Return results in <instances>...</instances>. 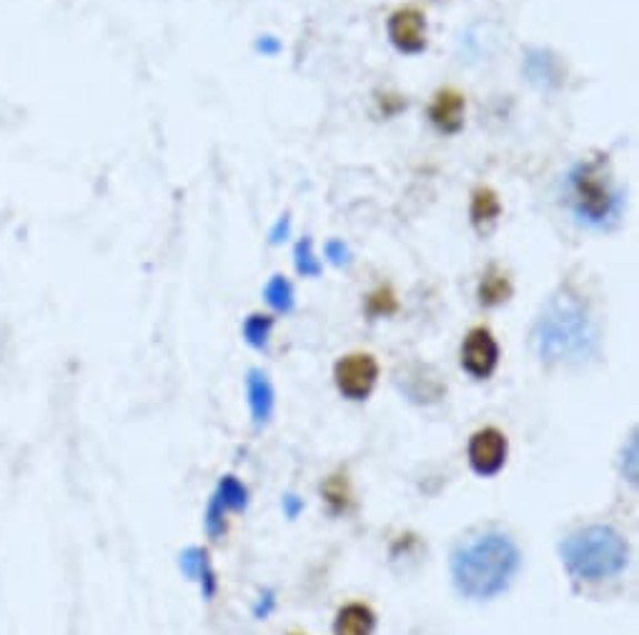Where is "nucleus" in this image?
<instances>
[{"mask_svg": "<svg viewBox=\"0 0 639 635\" xmlns=\"http://www.w3.org/2000/svg\"><path fill=\"white\" fill-rule=\"evenodd\" d=\"M522 565V553L505 533H485L451 553V581L471 601L505 593Z\"/></svg>", "mask_w": 639, "mask_h": 635, "instance_id": "f257e3e1", "label": "nucleus"}, {"mask_svg": "<svg viewBox=\"0 0 639 635\" xmlns=\"http://www.w3.org/2000/svg\"><path fill=\"white\" fill-rule=\"evenodd\" d=\"M565 568L579 581H607L629 563V543L612 525H587L567 535L559 545Z\"/></svg>", "mask_w": 639, "mask_h": 635, "instance_id": "f03ea898", "label": "nucleus"}, {"mask_svg": "<svg viewBox=\"0 0 639 635\" xmlns=\"http://www.w3.org/2000/svg\"><path fill=\"white\" fill-rule=\"evenodd\" d=\"M539 355L545 361H582L595 345V333L582 308L572 301H557L537 325Z\"/></svg>", "mask_w": 639, "mask_h": 635, "instance_id": "7ed1b4c3", "label": "nucleus"}, {"mask_svg": "<svg viewBox=\"0 0 639 635\" xmlns=\"http://www.w3.org/2000/svg\"><path fill=\"white\" fill-rule=\"evenodd\" d=\"M572 198L577 211L592 223H602L612 213L615 193L609 185L605 161H589L577 168L572 175Z\"/></svg>", "mask_w": 639, "mask_h": 635, "instance_id": "20e7f679", "label": "nucleus"}, {"mask_svg": "<svg viewBox=\"0 0 639 635\" xmlns=\"http://www.w3.org/2000/svg\"><path fill=\"white\" fill-rule=\"evenodd\" d=\"M333 383L349 401H367L379 383V361L367 351L341 355L333 365Z\"/></svg>", "mask_w": 639, "mask_h": 635, "instance_id": "39448f33", "label": "nucleus"}, {"mask_svg": "<svg viewBox=\"0 0 639 635\" xmlns=\"http://www.w3.org/2000/svg\"><path fill=\"white\" fill-rule=\"evenodd\" d=\"M387 36L399 53L417 56L429 46L427 11L419 3H405L389 13Z\"/></svg>", "mask_w": 639, "mask_h": 635, "instance_id": "423d86ee", "label": "nucleus"}, {"mask_svg": "<svg viewBox=\"0 0 639 635\" xmlns=\"http://www.w3.org/2000/svg\"><path fill=\"white\" fill-rule=\"evenodd\" d=\"M246 508H249V488H246L236 475H223V478L216 483V491L211 493L209 505H206L203 513V525L209 538L219 541L226 533V515L241 513Z\"/></svg>", "mask_w": 639, "mask_h": 635, "instance_id": "0eeeda50", "label": "nucleus"}, {"mask_svg": "<svg viewBox=\"0 0 639 635\" xmlns=\"http://www.w3.org/2000/svg\"><path fill=\"white\" fill-rule=\"evenodd\" d=\"M461 369H465L471 379L487 381L495 375L499 365V343L487 325H475L469 329L465 341H461Z\"/></svg>", "mask_w": 639, "mask_h": 635, "instance_id": "6e6552de", "label": "nucleus"}, {"mask_svg": "<svg viewBox=\"0 0 639 635\" xmlns=\"http://www.w3.org/2000/svg\"><path fill=\"white\" fill-rule=\"evenodd\" d=\"M469 465L481 478H491L507 465L509 443L507 435L497 429H481L469 441Z\"/></svg>", "mask_w": 639, "mask_h": 635, "instance_id": "1a4fd4ad", "label": "nucleus"}, {"mask_svg": "<svg viewBox=\"0 0 639 635\" xmlns=\"http://www.w3.org/2000/svg\"><path fill=\"white\" fill-rule=\"evenodd\" d=\"M427 118L431 128L441 135H457L465 128L467 95L457 85H441L427 103Z\"/></svg>", "mask_w": 639, "mask_h": 635, "instance_id": "9d476101", "label": "nucleus"}, {"mask_svg": "<svg viewBox=\"0 0 639 635\" xmlns=\"http://www.w3.org/2000/svg\"><path fill=\"white\" fill-rule=\"evenodd\" d=\"M501 213H505V203L495 188L487 183H479L471 188L469 193V223L479 235H487L495 231Z\"/></svg>", "mask_w": 639, "mask_h": 635, "instance_id": "9b49d317", "label": "nucleus"}, {"mask_svg": "<svg viewBox=\"0 0 639 635\" xmlns=\"http://www.w3.org/2000/svg\"><path fill=\"white\" fill-rule=\"evenodd\" d=\"M179 568L189 581H196L201 588L203 601H213L219 593V578H216L211 555L201 545H191V548L181 551Z\"/></svg>", "mask_w": 639, "mask_h": 635, "instance_id": "f8f14e48", "label": "nucleus"}, {"mask_svg": "<svg viewBox=\"0 0 639 635\" xmlns=\"http://www.w3.org/2000/svg\"><path fill=\"white\" fill-rule=\"evenodd\" d=\"M246 391H249L253 425L256 429H263V425L271 421L273 405H277V393H273L269 375L263 371H249V375H246Z\"/></svg>", "mask_w": 639, "mask_h": 635, "instance_id": "ddd939ff", "label": "nucleus"}, {"mask_svg": "<svg viewBox=\"0 0 639 635\" xmlns=\"http://www.w3.org/2000/svg\"><path fill=\"white\" fill-rule=\"evenodd\" d=\"M511 293H515V285H511L509 271H505V268L497 263H491L479 278V285H477L479 305L497 308L501 303H507Z\"/></svg>", "mask_w": 639, "mask_h": 635, "instance_id": "4468645a", "label": "nucleus"}, {"mask_svg": "<svg viewBox=\"0 0 639 635\" xmlns=\"http://www.w3.org/2000/svg\"><path fill=\"white\" fill-rule=\"evenodd\" d=\"M377 615L363 603H349L333 618V635H373Z\"/></svg>", "mask_w": 639, "mask_h": 635, "instance_id": "2eb2a0df", "label": "nucleus"}, {"mask_svg": "<svg viewBox=\"0 0 639 635\" xmlns=\"http://www.w3.org/2000/svg\"><path fill=\"white\" fill-rule=\"evenodd\" d=\"M271 329H273V318L253 313L246 318V323H243V339L249 341L253 349H267Z\"/></svg>", "mask_w": 639, "mask_h": 635, "instance_id": "dca6fc26", "label": "nucleus"}, {"mask_svg": "<svg viewBox=\"0 0 639 635\" xmlns=\"http://www.w3.org/2000/svg\"><path fill=\"white\" fill-rule=\"evenodd\" d=\"M397 308H399L397 295L389 285H379L377 291L369 293V298H367V313L373 318L397 313Z\"/></svg>", "mask_w": 639, "mask_h": 635, "instance_id": "f3484780", "label": "nucleus"}, {"mask_svg": "<svg viewBox=\"0 0 639 635\" xmlns=\"http://www.w3.org/2000/svg\"><path fill=\"white\" fill-rule=\"evenodd\" d=\"M267 301L277 308V311H291L293 308V291H291V283L287 278L281 275H273L271 283L267 285Z\"/></svg>", "mask_w": 639, "mask_h": 635, "instance_id": "a211bd4d", "label": "nucleus"}, {"mask_svg": "<svg viewBox=\"0 0 639 635\" xmlns=\"http://www.w3.org/2000/svg\"><path fill=\"white\" fill-rule=\"evenodd\" d=\"M622 478H627L629 483H637L639 478V441H637V433L629 435V441L622 451Z\"/></svg>", "mask_w": 639, "mask_h": 635, "instance_id": "6ab92c4d", "label": "nucleus"}, {"mask_svg": "<svg viewBox=\"0 0 639 635\" xmlns=\"http://www.w3.org/2000/svg\"><path fill=\"white\" fill-rule=\"evenodd\" d=\"M273 608H277V593H273L271 588L261 591L259 601H256V605H253V615H256V618H259V621L269 618V615L273 613Z\"/></svg>", "mask_w": 639, "mask_h": 635, "instance_id": "aec40b11", "label": "nucleus"}, {"mask_svg": "<svg viewBox=\"0 0 639 635\" xmlns=\"http://www.w3.org/2000/svg\"><path fill=\"white\" fill-rule=\"evenodd\" d=\"M297 255H299V271L303 275H317L319 273V265H317V261H313V255L309 251V243H301Z\"/></svg>", "mask_w": 639, "mask_h": 635, "instance_id": "412c9836", "label": "nucleus"}, {"mask_svg": "<svg viewBox=\"0 0 639 635\" xmlns=\"http://www.w3.org/2000/svg\"><path fill=\"white\" fill-rule=\"evenodd\" d=\"M283 513H287V518H297V515L303 511V501L299 498V495H293V493H287L283 495Z\"/></svg>", "mask_w": 639, "mask_h": 635, "instance_id": "4be33fe9", "label": "nucleus"}]
</instances>
